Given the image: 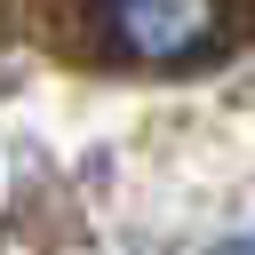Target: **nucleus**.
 <instances>
[{
  "mask_svg": "<svg viewBox=\"0 0 255 255\" xmlns=\"http://www.w3.org/2000/svg\"><path fill=\"white\" fill-rule=\"evenodd\" d=\"M104 8H112V32L151 64H175L215 32V0H104Z\"/></svg>",
  "mask_w": 255,
  "mask_h": 255,
  "instance_id": "f257e3e1",
  "label": "nucleus"
}]
</instances>
